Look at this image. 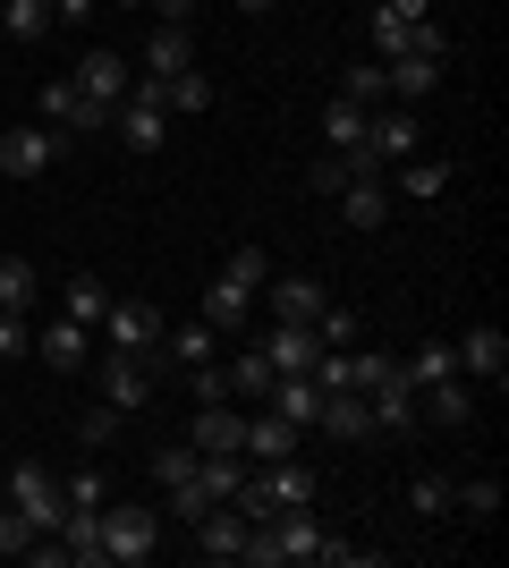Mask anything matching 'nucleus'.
<instances>
[{
	"label": "nucleus",
	"mask_w": 509,
	"mask_h": 568,
	"mask_svg": "<svg viewBox=\"0 0 509 568\" xmlns=\"http://www.w3.org/2000/svg\"><path fill=\"white\" fill-rule=\"evenodd\" d=\"M94 339H102L111 356H145L153 382L170 374V356H162V314L136 306V297H111V306H102V323H94Z\"/></svg>",
	"instance_id": "f257e3e1"
},
{
	"label": "nucleus",
	"mask_w": 509,
	"mask_h": 568,
	"mask_svg": "<svg viewBox=\"0 0 509 568\" xmlns=\"http://www.w3.org/2000/svg\"><path fill=\"white\" fill-rule=\"evenodd\" d=\"M153 544H162V518L136 509V500H102V560L111 568H145Z\"/></svg>",
	"instance_id": "f03ea898"
},
{
	"label": "nucleus",
	"mask_w": 509,
	"mask_h": 568,
	"mask_svg": "<svg viewBox=\"0 0 509 568\" xmlns=\"http://www.w3.org/2000/svg\"><path fill=\"white\" fill-rule=\"evenodd\" d=\"M43 128L51 136H111V102H94L77 77H51L43 85Z\"/></svg>",
	"instance_id": "7ed1b4c3"
},
{
	"label": "nucleus",
	"mask_w": 509,
	"mask_h": 568,
	"mask_svg": "<svg viewBox=\"0 0 509 568\" xmlns=\"http://www.w3.org/2000/svg\"><path fill=\"white\" fill-rule=\"evenodd\" d=\"M111 136L128 144V153H162V136H170V111H162V94H153L145 77H136V94L111 111Z\"/></svg>",
	"instance_id": "20e7f679"
},
{
	"label": "nucleus",
	"mask_w": 509,
	"mask_h": 568,
	"mask_svg": "<svg viewBox=\"0 0 509 568\" xmlns=\"http://www.w3.org/2000/svg\"><path fill=\"white\" fill-rule=\"evenodd\" d=\"M9 509H26L43 535H60V518H69V493H60V475H51V467H34V458H26V467L9 475Z\"/></svg>",
	"instance_id": "39448f33"
},
{
	"label": "nucleus",
	"mask_w": 509,
	"mask_h": 568,
	"mask_svg": "<svg viewBox=\"0 0 509 568\" xmlns=\"http://www.w3.org/2000/svg\"><path fill=\"white\" fill-rule=\"evenodd\" d=\"M365 34H374V60H408V51L441 60V51H450L434 18H390V9H374V26H365Z\"/></svg>",
	"instance_id": "423d86ee"
},
{
	"label": "nucleus",
	"mask_w": 509,
	"mask_h": 568,
	"mask_svg": "<svg viewBox=\"0 0 509 568\" xmlns=\"http://www.w3.org/2000/svg\"><path fill=\"white\" fill-rule=\"evenodd\" d=\"M365 144H374L383 162H408L416 144H425V128H416V102H374V111H365Z\"/></svg>",
	"instance_id": "0eeeda50"
},
{
	"label": "nucleus",
	"mask_w": 509,
	"mask_h": 568,
	"mask_svg": "<svg viewBox=\"0 0 509 568\" xmlns=\"http://www.w3.org/2000/svg\"><path fill=\"white\" fill-rule=\"evenodd\" d=\"M187 450H195V458H221V450H238V458H246V407H238V399H221V407H195V425H187Z\"/></svg>",
	"instance_id": "6e6552de"
},
{
	"label": "nucleus",
	"mask_w": 509,
	"mask_h": 568,
	"mask_svg": "<svg viewBox=\"0 0 509 568\" xmlns=\"http://www.w3.org/2000/svg\"><path fill=\"white\" fill-rule=\"evenodd\" d=\"M60 144L69 136H51V128H0V170H9V179H43V170L60 162Z\"/></svg>",
	"instance_id": "1a4fd4ad"
},
{
	"label": "nucleus",
	"mask_w": 509,
	"mask_h": 568,
	"mask_svg": "<svg viewBox=\"0 0 509 568\" xmlns=\"http://www.w3.org/2000/svg\"><path fill=\"white\" fill-rule=\"evenodd\" d=\"M264 297H272V323H315V314L332 306V288H323V281H306V272H272V281H264Z\"/></svg>",
	"instance_id": "9d476101"
},
{
	"label": "nucleus",
	"mask_w": 509,
	"mask_h": 568,
	"mask_svg": "<svg viewBox=\"0 0 509 568\" xmlns=\"http://www.w3.org/2000/svg\"><path fill=\"white\" fill-rule=\"evenodd\" d=\"M450 356H459V374H467V382H492V390H501V382H509V339L492 332V323H476V332H459V348H450Z\"/></svg>",
	"instance_id": "9b49d317"
},
{
	"label": "nucleus",
	"mask_w": 509,
	"mask_h": 568,
	"mask_svg": "<svg viewBox=\"0 0 509 568\" xmlns=\"http://www.w3.org/2000/svg\"><path fill=\"white\" fill-rule=\"evenodd\" d=\"M179 69H195V43H187V26H153L145 34V60H136V77H145V85H162V77H179Z\"/></svg>",
	"instance_id": "f8f14e48"
},
{
	"label": "nucleus",
	"mask_w": 509,
	"mask_h": 568,
	"mask_svg": "<svg viewBox=\"0 0 509 568\" xmlns=\"http://www.w3.org/2000/svg\"><path fill=\"white\" fill-rule=\"evenodd\" d=\"M77 85H85L94 102H111V111H120V102L136 94V69H128L120 51H85V60H77Z\"/></svg>",
	"instance_id": "ddd939ff"
},
{
	"label": "nucleus",
	"mask_w": 509,
	"mask_h": 568,
	"mask_svg": "<svg viewBox=\"0 0 509 568\" xmlns=\"http://www.w3.org/2000/svg\"><path fill=\"white\" fill-rule=\"evenodd\" d=\"M102 399L120 407V416L128 407H153V365L145 356H102Z\"/></svg>",
	"instance_id": "4468645a"
},
{
	"label": "nucleus",
	"mask_w": 509,
	"mask_h": 568,
	"mask_svg": "<svg viewBox=\"0 0 509 568\" xmlns=\"http://www.w3.org/2000/svg\"><path fill=\"white\" fill-rule=\"evenodd\" d=\"M85 348H94V332H85V323H69V314L34 332V356H43L51 374H85Z\"/></svg>",
	"instance_id": "2eb2a0df"
},
{
	"label": "nucleus",
	"mask_w": 509,
	"mask_h": 568,
	"mask_svg": "<svg viewBox=\"0 0 509 568\" xmlns=\"http://www.w3.org/2000/svg\"><path fill=\"white\" fill-rule=\"evenodd\" d=\"M365 407H374V433H408V425H416V382L390 365V374L365 390Z\"/></svg>",
	"instance_id": "dca6fc26"
},
{
	"label": "nucleus",
	"mask_w": 509,
	"mask_h": 568,
	"mask_svg": "<svg viewBox=\"0 0 509 568\" xmlns=\"http://www.w3.org/2000/svg\"><path fill=\"white\" fill-rule=\"evenodd\" d=\"M255 348H264L272 374H306L323 339H315V323H272V339H255Z\"/></svg>",
	"instance_id": "f3484780"
},
{
	"label": "nucleus",
	"mask_w": 509,
	"mask_h": 568,
	"mask_svg": "<svg viewBox=\"0 0 509 568\" xmlns=\"http://www.w3.org/2000/svg\"><path fill=\"white\" fill-rule=\"evenodd\" d=\"M390 204H399V195H390V170H383V179H348V187H339V213H348V230H383Z\"/></svg>",
	"instance_id": "a211bd4d"
},
{
	"label": "nucleus",
	"mask_w": 509,
	"mask_h": 568,
	"mask_svg": "<svg viewBox=\"0 0 509 568\" xmlns=\"http://www.w3.org/2000/svg\"><path fill=\"white\" fill-rule=\"evenodd\" d=\"M332 442H374V407H365V390H323V416H315Z\"/></svg>",
	"instance_id": "6ab92c4d"
},
{
	"label": "nucleus",
	"mask_w": 509,
	"mask_h": 568,
	"mask_svg": "<svg viewBox=\"0 0 509 568\" xmlns=\"http://www.w3.org/2000/svg\"><path fill=\"white\" fill-rule=\"evenodd\" d=\"M416 416H434V425H467L476 416V390H467V374H441L416 390Z\"/></svg>",
	"instance_id": "aec40b11"
},
{
	"label": "nucleus",
	"mask_w": 509,
	"mask_h": 568,
	"mask_svg": "<svg viewBox=\"0 0 509 568\" xmlns=\"http://www.w3.org/2000/svg\"><path fill=\"white\" fill-rule=\"evenodd\" d=\"M204 323H213L221 339H238L246 323H255V288H238V281H213V288H204Z\"/></svg>",
	"instance_id": "412c9836"
},
{
	"label": "nucleus",
	"mask_w": 509,
	"mask_h": 568,
	"mask_svg": "<svg viewBox=\"0 0 509 568\" xmlns=\"http://www.w3.org/2000/svg\"><path fill=\"white\" fill-rule=\"evenodd\" d=\"M272 458H297V425L289 416H246V467H272Z\"/></svg>",
	"instance_id": "4be33fe9"
},
{
	"label": "nucleus",
	"mask_w": 509,
	"mask_h": 568,
	"mask_svg": "<svg viewBox=\"0 0 509 568\" xmlns=\"http://www.w3.org/2000/svg\"><path fill=\"white\" fill-rule=\"evenodd\" d=\"M441 187H450V162H434V153H408V162H399V179H390V195H399V204H434Z\"/></svg>",
	"instance_id": "5701e85b"
},
{
	"label": "nucleus",
	"mask_w": 509,
	"mask_h": 568,
	"mask_svg": "<svg viewBox=\"0 0 509 568\" xmlns=\"http://www.w3.org/2000/svg\"><path fill=\"white\" fill-rule=\"evenodd\" d=\"M383 85L390 102H425L441 85V60H425V51H408V60H383Z\"/></svg>",
	"instance_id": "b1692460"
},
{
	"label": "nucleus",
	"mask_w": 509,
	"mask_h": 568,
	"mask_svg": "<svg viewBox=\"0 0 509 568\" xmlns=\"http://www.w3.org/2000/svg\"><path fill=\"white\" fill-rule=\"evenodd\" d=\"M162 356H170V374H179V365H204V356H221V332L204 323V314H195V323H179V332L162 323Z\"/></svg>",
	"instance_id": "393cba45"
},
{
	"label": "nucleus",
	"mask_w": 509,
	"mask_h": 568,
	"mask_svg": "<svg viewBox=\"0 0 509 568\" xmlns=\"http://www.w3.org/2000/svg\"><path fill=\"white\" fill-rule=\"evenodd\" d=\"M60 544H69V568H111L102 560V509H69V518H60Z\"/></svg>",
	"instance_id": "a878e982"
},
{
	"label": "nucleus",
	"mask_w": 509,
	"mask_h": 568,
	"mask_svg": "<svg viewBox=\"0 0 509 568\" xmlns=\"http://www.w3.org/2000/svg\"><path fill=\"white\" fill-rule=\"evenodd\" d=\"M221 374H230V399H238V407H264V399H272V365H264V348L230 356Z\"/></svg>",
	"instance_id": "bb28decb"
},
{
	"label": "nucleus",
	"mask_w": 509,
	"mask_h": 568,
	"mask_svg": "<svg viewBox=\"0 0 509 568\" xmlns=\"http://www.w3.org/2000/svg\"><path fill=\"white\" fill-rule=\"evenodd\" d=\"M153 94H162V111H213V77L204 69H179V77H162V85H153Z\"/></svg>",
	"instance_id": "cd10ccee"
},
{
	"label": "nucleus",
	"mask_w": 509,
	"mask_h": 568,
	"mask_svg": "<svg viewBox=\"0 0 509 568\" xmlns=\"http://www.w3.org/2000/svg\"><path fill=\"white\" fill-rule=\"evenodd\" d=\"M450 509H467L476 526L501 518V475H467V484H450Z\"/></svg>",
	"instance_id": "c85d7f7f"
},
{
	"label": "nucleus",
	"mask_w": 509,
	"mask_h": 568,
	"mask_svg": "<svg viewBox=\"0 0 509 568\" xmlns=\"http://www.w3.org/2000/svg\"><path fill=\"white\" fill-rule=\"evenodd\" d=\"M102 306H111V288H102L94 272H77V281L60 288V314H69V323H85V332L102 323Z\"/></svg>",
	"instance_id": "c756f323"
},
{
	"label": "nucleus",
	"mask_w": 509,
	"mask_h": 568,
	"mask_svg": "<svg viewBox=\"0 0 509 568\" xmlns=\"http://www.w3.org/2000/svg\"><path fill=\"white\" fill-rule=\"evenodd\" d=\"M0 34H18V43H43V34H51V0H0Z\"/></svg>",
	"instance_id": "7c9ffc66"
},
{
	"label": "nucleus",
	"mask_w": 509,
	"mask_h": 568,
	"mask_svg": "<svg viewBox=\"0 0 509 568\" xmlns=\"http://www.w3.org/2000/svg\"><path fill=\"white\" fill-rule=\"evenodd\" d=\"M323 144H332V153H357V144H365V111H357V102L332 94V111H323Z\"/></svg>",
	"instance_id": "2f4dec72"
},
{
	"label": "nucleus",
	"mask_w": 509,
	"mask_h": 568,
	"mask_svg": "<svg viewBox=\"0 0 509 568\" xmlns=\"http://www.w3.org/2000/svg\"><path fill=\"white\" fill-rule=\"evenodd\" d=\"M179 382H187L195 407H221L230 399V374H221V356H204V365H179Z\"/></svg>",
	"instance_id": "473e14b6"
},
{
	"label": "nucleus",
	"mask_w": 509,
	"mask_h": 568,
	"mask_svg": "<svg viewBox=\"0 0 509 568\" xmlns=\"http://www.w3.org/2000/svg\"><path fill=\"white\" fill-rule=\"evenodd\" d=\"M34 297H43V281H34V263H18V255H9V263H0V306H9V314H26Z\"/></svg>",
	"instance_id": "72a5a7b5"
},
{
	"label": "nucleus",
	"mask_w": 509,
	"mask_h": 568,
	"mask_svg": "<svg viewBox=\"0 0 509 568\" xmlns=\"http://www.w3.org/2000/svg\"><path fill=\"white\" fill-rule=\"evenodd\" d=\"M221 281H238V288H255V297H264V281H272V255H264V246H230Z\"/></svg>",
	"instance_id": "f704fd0d"
},
{
	"label": "nucleus",
	"mask_w": 509,
	"mask_h": 568,
	"mask_svg": "<svg viewBox=\"0 0 509 568\" xmlns=\"http://www.w3.org/2000/svg\"><path fill=\"white\" fill-rule=\"evenodd\" d=\"M399 374H408L416 390H425V382H441V374H459V356H450V339H425V348H416L408 365H399Z\"/></svg>",
	"instance_id": "c9c22d12"
},
{
	"label": "nucleus",
	"mask_w": 509,
	"mask_h": 568,
	"mask_svg": "<svg viewBox=\"0 0 509 568\" xmlns=\"http://www.w3.org/2000/svg\"><path fill=\"white\" fill-rule=\"evenodd\" d=\"M339 102H357V111L390 102V85H383V60H365V69H348V77H339Z\"/></svg>",
	"instance_id": "e433bc0d"
},
{
	"label": "nucleus",
	"mask_w": 509,
	"mask_h": 568,
	"mask_svg": "<svg viewBox=\"0 0 509 568\" xmlns=\"http://www.w3.org/2000/svg\"><path fill=\"white\" fill-rule=\"evenodd\" d=\"M408 509H416V518H450V475H416Z\"/></svg>",
	"instance_id": "4c0bfd02"
},
{
	"label": "nucleus",
	"mask_w": 509,
	"mask_h": 568,
	"mask_svg": "<svg viewBox=\"0 0 509 568\" xmlns=\"http://www.w3.org/2000/svg\"><path fill=\"white\" fill-rule=\"evenodd\" d=\"M315 339H323V348H357V306H323L315 314Z\"/></svg>",
	"instance_id": "58836bf2"
},
{
	"label": "nucleus",
	"mask_w": 509,
	"mask_h": 568,
	"mask_svg": "<svg viewBox=\"0 0 509 568\" xmlns=\"http://www.w3.org/2000/svg\"><path fill=\"white\" fill-rule=\"evenodd\" d=\"M111 433H120V407H111V399L77 416V442H85V450H111Z\"/></svg>",
	"instance_id": "ea45409f"
},
{
	"label": "nucleus",
	"mask_w": 509,
	"mask_h": 568,
	"mask_svg": "<svg viewBox=\"0 0 509 568\" xmlns=\"http://www.w3.org/2000/svg\"><path fill=\"white\" fill-rule=\"evenodd\" d=\"M43 526L26 518V509H0V560H26V544H34Z\"/></svg>",
	"instance_id": "a19ab883"
},
{
	"label": "nucleus",
	"mask_w": 509,
	"mask_h": 568,
	"mask_svg": "<svg viewBox=\"0 0 509 568\" xmlns=\"http://www.w3.org/2000/svg\"><path fill=\"white\" fill-rule=\"evenodd\" d=\"M204 509H221V500L204 493L195 475H187V484H170V518H179V526H195V518H204Z\"/></svg>",
	"instance_id": "79ce46f5"
},
{
	"label": "nucleus",
	"mask_w": 509,
	"mask_h": 568,
	"mask_svg": "<svg viewBox=\"0 0 509 568\" xmlns=\"http://www.w3.org/2000/svg\"><path fill=\"white\" fill-rule=\"evenodd\" d=\"M187 475H195V450H187V442L153 450V484H162V493H170V484H187Z\"/></svg>",
	"instance_id": "37998d69"
},
{
	"label": "nucleus",
	"mask_w": 509,
	"mask_h": 568,
	"mask_svg": "<svg viewBox=\"0 0 509 568\" xmlns=\"http://www.w3.org/2000/svg\"><path fill=\"white\" fill-rule=\"evenodd\" d=\"M60 493H69V509H102V500H111L102 475H60Z\"/></svg>",
	"instance_id": "c03bdc74"
},
{
	"label": "nucleus",
	"mask_w": 509,
	"mask_h": 568,
	"mask_svg": "<svg viewBox=\"0 0 509 568\" xmlns=\"http://www.w3.org/2000/svg\"><path fill=\"white\" fill-rule=\"evenodd\" d=\"M306 187H323V195H339V187H348V162H339V153H323V162H315V170H306Z\"/></svg>",
	"instance_id": "a18cd8bd"
},
{
	"label": "nucleus",
	"mask_w": 509,
	"mask_h": 568,
	"mask_svg": "<svg viewBox=\"0 0 509 568\" xmlns=\"http://www.w3.org/2000/svg\"><path fill=\"white\" fill-rule=\"evenodd\" d=\"M18 348H34V332H26V314L0 306V356H18Z\"/></svg>",
	"instance_id": "49530a36"
},
{
	"label": "nucleus",
	"mask_w": 509,
	"mask_h": 568,
	"mask_svg": "<svg viewBox=\"0 0 509 568\" xmlns=\"http://www.w3.org/2000/svg\"><path fill=\"white\" fill-rule=\"evenodd\" d=\"M85 9L94 0H51V26H85Z\"/></svg>",
	"instance_id": "de8ad7c7"
},
{
	"label": "nucleus",
	"mask_w": 509,
	"mask_h": 568,
	"mask_svg": "<svg viewBox=\"0 0 509 568\" xmlns=\"http://www.w3.org/2000/svg\"><path fill=\"white\" fill-rule=\"evenodd\" d=\"M153 9H162L170 26H187V18H195V0H153Z\"/></svg>",
	"instance_id": "09e8293b"
},
{
	"label": "nucleus",
	"mask_w": 509,
	"mask_h": 568,
	"mask_svg": "<svg viewBox=\"0 0 509 568\" xmlns=\"http://www.w3.org/2000/svg\"><path fill=\"white\" fill-rule=\"evenodd\" d=\"M390 18H425V9H434V0H383Z\"/></svg>",
	"instance_id": "8fccbe9b"
},
{
	"label": "nucleus",
	"mask_w": 509,
	"mask_h": 568,
	"mask_svg": "<svg viewBox=\"0 0 509 568\" xmlns=\"http://www.w3.org/2000/svg\"><path fill=\"white\" fill-rule=\"evenodd\" d=\"M238 9H272V0H238Z\"/></svg>",
	"instance_id": "3c124183"
}]
</instances>
